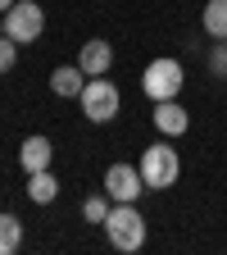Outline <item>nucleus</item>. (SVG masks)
<instances>
[{
  "mask_svg": "<svg viewBox=\"0 0 227 255\" xmlns=\"http://www.w3.org/2000/svg\"><path fill=\"white\" fill-rule=\"evenodd\" d=\"M14 55H18V41L14 37H0V73L14 69Z\"/></svg>",
  "mask_w": 227,
  "mask_h": 255,
  "instance_id": "15",
  "label": "nucleus"
},
{
  "mask_svg": "<svg viewBox=\"0 0 227 255\" xmlns=\"http://www.w3.org/2000/svg\"><path fill=\"white\" fill-rule=\"evenodd\" d=\"M154 128L164 137H182L186 128H191V114L177 105V101H154Z\"/></svg>",
  "mask_w": 227,
  "mask_h": 255,
  "instance_id": "8",
  "label": "nucleus"
},
{
  "mask_svg": "<svg viewBox=\"0 0 227 255\" xmlns=\"http://www.w3.org/2000/svg\"><path fill=\"white\" fill-rule=\"evenodd\" d=\"M82 114L91 119V123H109L114 114H118V87L100 73V78H86V87H82Z\"/></svg>",
  "mask_w": 227,
  "mask_h": 255,
  "instance_id": "5",
  "label": "nucleus"
},
{
  "mask_svg": "<svg viewBox=\"0 0 227 255\" xmlns=\"http://www.w3.org/2000/svg\"><path fill=\"white\" fill-rule=\"evenodd\" d=\"M41 32H46L41 5H32V0H14V5L5 9V37H14L18 46H32Z\"/></svg>",
  "mask_w": 227,
  "mask_h": 255,
  "instance_id": "4",
  "label": "nucleus"
},
{
  "mask_svg": "<svg viewBox=\"0 0 227 255\" xmlns=\"http://www.w3.org/2000/svg\"><path fill=\"white\" fill-rule=\"evenodd\" d=\"M77 64H82V73H86V78H100V73L109 69V64H114V50H109V41H100V37H91V41L82 46Z\"/></svg>",
  "mask_w": 227,
  "mask_h": 255,
  "instance_id": "9",
  "label": "nucleus"
},
{
  "mask_svg": "<svg viewBox=\"0 0 227 255\" xmlns=\"http://www.w3.org/2000/svg\"><path fill=\"white\" fill-rule=\"evenodd\" d=\"M109 191H105V196H86V205H82V214H86V223H105L109 219Z\"/></svg>",
  "mask_w": 227,
  "mask_h": 255,
  "instance_id": "14",
  "label": "nucleus"
},
{
  "mask_svg": "<svg viewBox=\"0 0 227 255\" xmlns=\"http://www.w3.org/2000/svg\"><path fill=\"white\" fill-rule=\"evenodd\" d=\"M223 46H227V41H223Z\"/></svg>",
  "mask_w": 227,
  "mask_h": 255,
  "instance_id": "19",
  "label": "nucleus"
},
{
  "mask_svg": "<svg viewBox=\"0 0 227 255\" xmlns=\"http://www.w3.org/2000/svg\"><path fill=\"white\" fill-rule=\"evenodd\" d=\"M105 191H109V201H137L146 191V178H141L137 164H109L105 169Z\"/></svg>",
  "mask_w": 227,
  "mask_h": 255,
  "instance_id": "6",
  "label": "nucleus"
},
{
  "mask_svg": "<svg viewBox=\"0 0 227 255\" xmlns=\"http://www.w3.org/2000/svg\"><path fill=\"white\" fill-rule=\"evenodd\" d=\"M50 87H55V96H82V87H86V73H82V64H64V69H55L50 73Z\"/></svg>",
  "mask_w": 227,
  "mask_h": 255,
  "instance_id": "10",
  "label": "nucleus"
},
{
  "mask_svg": "<svg viewBox=\"0 0 227 255\" xmlns=\"http://www.w3.org/2000/svg\"><path fill=\"white\" fill-rule=\"evenodd\" d=\"M23 242V223L14 214H0V255H14Z\"/></svg>",
  "mask_w": 227,
  "mask_h": 255,
  "instance_id": "13",
  "label": "nucleus"
},
{
  "mask_svg": "<svg viewBox=\"0 0 227 255\" xmlns=\"http://www.w3.org/2000/svg\"><path fill=\"white\" fill-rule=\"evenodd\" d=\"M209 69H214V78H227V46L209 55Z\"/></svg>",
  "mask_w": 227,
  "mask_h": 255,
  "instance_id": "16",
  "label": "nucleus"
},
{
  "mask_svg": "<svg viewBox=\"0 0 227 255\" xmlns=\"http://www.w3.org/2000/svg\"><path fill=\"white\" fill-rule=\"evenodd\" d=\"M9 5H14V0H0V14H5V9H9Z\"/></svg>",
  "mask_w": 227,
  "mask_h": 255,
  "instance_id": "17",
  "label": "nucleus"
},
{
  "mask_svg": "<svg viewBox=\"0 0 227 255\" xmlns=\"http://www.w3.org/2000/svg\"><path fill=\"white\" fill-rule=\"evenodd\" d=\"M50 159H55V146H50V137H41V132H32V137L18 146V164H23V173H41V169H50Z\"/></svg>",
  "mask_w": 227,
  "mask_h": 255,
  "instance_id": "7",
  "label": "nucleus"
},
{
  "mask_svg": "<svg viewBox=\"0 0 227 255\" xmlns=\"http://www.w3.org/2000/svg\"><path fill=\"white\" fill-rule=\"evenodd\" d=\"M105 233H109L114 251H123V255L141 251V242H146V219H141L137 201H114V210L105 219Z\"/></svg>",
  "mask_w": 227,
  "mask_h": 255,
  "instance_id": "1",
  "label": "nucleus"
},
{
  "mask_svg": "<svg viewBox=\"0 0 227 255\" xmlns=\"http://www.w3.org/2000/svg\"><path fill=\"white\" fill-rule=\"evenodd\" d=\"M182 82H186V73H182V64H177L173 55L150 59V64H146V73H141V87H146L150 101H177Z\"/></svg>",
  "mask_w": 227,
  "mask_h": 255,
  "instance_id": "3",
  "label": "nucleus"
},
{
  "mask_svg": "<svg viewBox=\"0 0 227 255\" xmlns=\"http://www.w3.org/2000/svg\"><path fill=\"white\" fill-rule=\"evenodd\" d=\"M141 178H146V191H164V187H173L177 182V173H182V159H177V150L168 146V141H154V146H146L141 150Z\"/></svg>",
  "mask_w": 227,
  "mask_h": 255,
  "instance_id": "2",
  "label": "nucleus"
},
{
  "mask_svg": "<svg viewBox=\"0 0 227 255\" xmlns=\"http://www.w3.org/2000/svg\"><path fill=\"white\" fill-rule=\"evenodd\" d=\"M0 37H5V14H0Z\"/></svg>",
  "mask_w": 227,
  "mask_h": 255,
  "instance_id": "18",
  "label": "nucleus"
},
{
  "mask_svg": "<svg viewBox=\"0 0 227 255\" xmlns=\"http://www.w3.org/2000/svg\"><path fill=\"white\" fill-rule=\"evenodd\" d=\"M200 23H205V32H209L214 41H227V0H209Z\"/></svg>",
  "mask_w": 227,
  "mask_h": 255,
  "instance_id": "12",
  "label": "nucleus"
},
{
  "mask_svg": "<svg viewBox=\"0 0 227 255\" xmlns=\"http://www.w3.org/2000/svg\"><path fill=\"white\" fill-rule=\"evenodd\" d=\"M27 196L37 201V205H50V201L59 196V182H55V173H50V169H41V173H27Z\"/></svg>",
  "mask_w": 227,
  "mask_h": 255,
  "instance_id": "11",
  "label": "nucleus"
}]
</instances>
